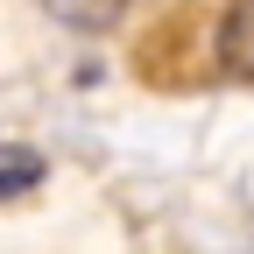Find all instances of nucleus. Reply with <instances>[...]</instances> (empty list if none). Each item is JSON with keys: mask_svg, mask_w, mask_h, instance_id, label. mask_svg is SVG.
<instances>
[{"mask_svg": "<svg viewBox=\"0 0 254 254\" xmlns=\"http://www.w3.org/2000/svg\"><path fill=\"white\" fill-rule=\"evenodd\" d=\"M43 177H50V163H43L36 148H21V141H0V205H7V198H28V190H36Z\"/></svg>", "mask_w": 254, "mask_h": 254, "instance_id": "7ed1b4c3", "label": "nucleus"}, {"mask_svg": "<svg viewBox=\"0 0 254 254\" xmlns=\"http://www.w3.org/2000/svg\"><path fill=\"white\" fill-rule=\"evenodd\" d=\"M50 21H64L71 36H106V28H120L127 0H43Z\"/></svg>", "mask_w": 254, "mask_h": 254, "instance_id": "f03ea898", "label": "nucleus"}, {"mask_svg": "<svg viewBox=\"0 0 254 254\" xmlns=\"http://www.w3.org/2000/svg\"><path fill=\"white\" fill-rule=\"evenodd\" d=\"M219 71L254 85V0H233L219 14Z\"/></svg>", "mask_w": 254, "mask_h": 254, "instance_id": "f257e3e1", "label": "nucleus"}]
</instances>
